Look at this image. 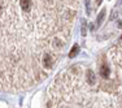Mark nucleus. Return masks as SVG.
Masks as SVG:
<instances>
[{
    "instance_id": "1",
    "label": "nucleus",
    "mask_w": 122,
    "mask_h": 108,
    "mask_svg": "<svg viewBox=\"0 0 122 108\" xmlns=\"http://www.w3.org/2000/svg\"><path fill=\"white\" fill-rule=\"evenodd\" d=\"M99 72H100V77H103L104 80L109 78L110 76V68L107 63H101V65H99Z\"/></svg>"
},
{
    "instance_id": "2",
    "label": "nucleus",
    "mask_w": 122,
    "mask_h": 108,
    "mask_svg": "<svg viewBox=\"0 0 122 108\" xmlns=\"http://www.w3.org/2000/svg\"><path fill=\"white\" fill-rule=\"evenodd\" d=\"M86 77H87V83L88 85H95L96 83V77H95V73L92 70H87Z\"/></svg>"
},
{
    "instance_id": "3",
    "label": "nucleus",
    "mask_w": 122,
    "mask_h": 108,
    "mask_svg": "<svg viewBox=\"0 0 122 108\" xmlns=\"http://www.w3.org/2000/svg\"><path fill=\"white\" fill-rule=\"evenodd\" d=\"M78 52H79V46L74 44L73 48H71V51H70V54H69V57H70V59H73V57H75L78 55Z\"/></svg>"
},
{
    "instance_id": "4",
    "label": "nucleus",
    "mask_w": 122,
    "mask_h": 108,
    "mask_svg": "<svg viewBox=\"0 0 122 108\" xmlns=\"http://www.w3.org/2000/svg\"><path fill=\"white\" fill-rule=\"evenodd\" d=\"M104 16H105V11H101L100 14L97 16V24L100 25L101 22H103V20H104Z\"/></svg>"
},
{
    "instance_id": "5",
    "label": "nucleus",
    "mask_w": 122,
    "mask_h": 108,
    "mask_svg": "<svg viewBox=\"0 0 122 108\" xmlns=\"http://www.w3.org/2000/svg\"><path fill=\"white\" fill-rule=\"evenodd\" d=\"M82 35H86V22H85V20L82 21Z\"/></svg>"
},
{
    "instance_id": "6",
    "label": "nucleus",
    "mask_w": 122,
    "mask_h": 108,
    "mask_svg": "<svg viewBox=\"0 0 122 108\" xmlns=\"http://www.w3.org/2000/svg\"><path fill=\"white\" fill-rule=\"evenodd\" d=\"M101 1H103V0H96V3H97V4H100Z\"/></svg>"
},
{
    "instance_id": "7",
    "label": "nucleus",
    "mask_w": 122,
    "mask_h": 108,
    "mask_svg": "<svg viewBox=\"0 0 122 108\" xmlns=\"http://www.w3.org/2000/svg\"><path fill=\"white\" fill-rule=\"evenodd\" d=\"M121 3H122V0H121Z\"/></svg>"
}]
</instances>
